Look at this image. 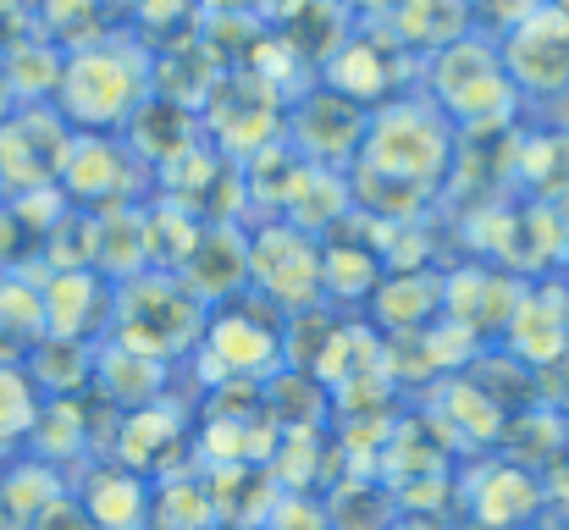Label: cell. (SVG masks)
Returning a JSON list of instances; mask_svg holds the SVG:
<instances>
[{
    "label": "cell",
    "instance_id": "277c9868",
    "mask_svg": "<svg viewBox=\"0 0 569 530\" xmlns=\"http://www.w3.org/2000/svg\"><path fill=\"white\" fill-rule=\"evenodd\" d=\"M249 288H260L271 304L310 316L321 304V249L310 232L288 221H266L249 238Z\"/></svg>",
    "mask_w": 569,
    "mask_h": 530
},
{
    "label": "cell",
    "instance_id": "7c38bea8",
    "mask_svg": "<svg viewBox=\"0 0 569 530\" xmlns=\"http://www.w3.org/2000/svg\"><path fill=\"white\" fill-rule=\"evenodd\" d=\"M548 6H553V11H565V17H569V0H548Z\"/></svg>",
    "mask_w": 569,
    "mask_h": 530
},
{
    "label": "cell",
    "instance_id": "5b68a950",
    "mask_svg": "<svg viewBox=\"0 0 569 530\" xmlns=\"http://www.w3.org/2000/svg\"><path fill=\"white\" fill-rule=\"evenodd\" d=\"M503 72L515 94H569V17L553 6H537L515 28L498 33Z\"/></svg>",
    "mask_w": 569,
    "mask_h": 530
},
{
    "label": "cell",
    "instance_id": "3957f363",
    "mask_svg": "<svg viewBox=\"0 0 569 530\" xmlns=\"http://www.w3.org/2000/svg\"><path fill=\"white\" fill-rule=\"evenodd\" d=\"M426 100L448 122H459V128L476 133L487 122H509L520 94H515V83L503 72L498 39H487V33L470 28L459 44H448V50H437L426 61Z\"/></svg>",
    "mask_w": 569,
    "mask_h": 530
},
{
    "label": "cell",
    "instance_id": "8fae6325",
    "mask_svg": "<svg viewBox=\"0 0 569 530\" xmlns=\"http://www.w3.org/2000/svg\"><path fill=\"white\" fill-rule=\"evenodd\" d=\"M470 6V22H492L498 33L503 28H515L520 17H531L537 6H548V0H465Z\"/></svg>",
    "mask_w": 569,
    "mask_h": 530
},
{
    "label": "cell",
    "instance_id": "8992f818",
    "mask_svg": "<svg viewBox=\"0 0 569 530\" xmlns=\"http://www.w3.org/2000/svg\"><path fill=\"white\" fill-rule=\"evenodd\" d=\"M122 172H133V150L117 139V133H72L67 156H61V188L67 199H83V204H122Z\"/></svg>",
    "mask_w": 569,
    "mask_h": 530
},
{
    "label": "cell",
    "instance_id": "ba28073f",
    "mask_svg": "<svg viewBox=\"0 0 569 530\" xmlns=\"http://www.w3.org/2000/svg\"><path fill=\"white\" fill-rule=\"evenodd\" d=\"M387 28H392V44L398 50H415V56L431 61L437 50L459 44L476 22H470V6L465 0H392Z\"/></svg>",
    "mask_w": 569,
    "mask_h": 530
},
{
    "label": "cell",
    "instance_id": "6da1fadb",
    "mask_svg": "<svg viewBox=\"0 0 569 530\" xmlns=\"http://www.w3.org/2000/svg\"><path fill=\"white\" fill-rule=\"evenodd\" d=\"M50 100L72 133H117L150 100V50L133 39H89L61 56Z\"/></svg>",
    "mask_w": 569,
    "mask_h": 530
},
{
    "label": "cell",
    "instance_id": "9c48e42d",
    "mask_svg": "<svg viewBox=\"0 0 569 530\" xmlns=\"http://www.w3.org/2000/svg\"><path fill=\"white\" fill-rule=\"evenodd\" d=\"M437 304H442V277H431V271H409V277H387L377 282V310L381 327H426L431 316H437Z\"/></svg>",
    "mask_w": 569,
    "mask_h": 530
},
{
    "label": "cell",
    "instance_id": "30bf717a",
    "mask_svg": "<svg viewBox=\"0 0 569 530\" xmlns=\"http://www.w3.org/2000/svg\"><path fill=\"white\" fill-rule=\"evenodd\" d=\"M33 420H39L33 376H28V370H17V364H0V442L33 437Z\"/></svg>",
    "mask_w": 569,
    "mask_h": 530
},
{
    "label": "cell",
    "instance_id": "4fadbf2b",
    "mask_svg": "<svg viewBox=\"0 0 569 530\" xmlns=\"http://www.w3.org/2000/svg\"><path fill=\"white\" fill-rule=\"evenodd\" d=\"M0 193H6V188H0Z\"/></svg>",
    "mask_w": 569,
    "mask_h": 530
},
{
    "label": "cell",
    "instance_id": "7a4b0ae2",
    "mask_svg": "<svg viewBox=\"0 0 569 530\" xmlns=\"http://www.w3.org/2000/svg\"><path fill=\"white\" fill-rule=\"evenodd\" d=\"M453 150H459L453 122L431 100H387L366 117L355 172L426 199V193L442 188V177L453 167Z\"/></svg>",
    "mask_w": 569,
    "mask_h": 530
},
{
    "label": "cell",
    "instance_id": "52a82bcc",
    "mask_svg": "<svg viewBox=\"0 0 569 530\" xmlns=\"http://www.w3.org/2000/svg\"><path fill=\"white\" fill-rule=\"evenodd\" d=\"M392 50H398L392 39L387 44H377V39H343V44H332V56L321 61V72H327L321 89L355 100L360 111H377L381 100H398L392 94V67H387Z\"/></svg>",
    "mask_w": 569,
    "mask_h": 530
}]
</instances>
